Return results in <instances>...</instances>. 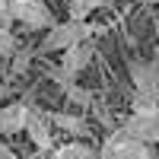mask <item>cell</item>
<instances>
[{
	"mask_svg": "<svg viewBox=\"0 0 159 159\" xmlns=\"http://www.w3.org/2000/svg\"><path fill=\"white\" fill-rule=\"evenodd\" d=\"M99 156H105V159H156V143H147L134 134H127L124 127H118L105 137V143L99 147Z\"/></svg>",
	"mask_w": 159,
	"mask_h": 159,
	"instance_id": "1",
	"label": "cell"
},
{
	"mask_svg": "<svg viewBox=\"0 0 159 159\" xmlns=\"http://www.w3.org/2000/svg\"><path fill=\"white\" fill-rule=\"evenodd\" d=\"M92 35V25L86 22V19H64V22H54L51 29L45 32V38H42V51L45 54H61V51H67L70 45H76V42H86V38Z\"/></svg>",
	"mask_w": 159,
	"mask_h": 159,
	"instance_id": "2",
	"label": "cell"
},
{
	"mask_svg": "<svg viewBox=\"0 0 159 159\" xmlns=\"http://www.w3.org/2000/svg\"><path fill=\"white\" fill-rule=\"evenodd\" d=\"M61 54H64V57H61V67L51 73V76H54L57 86L64 89L67 83H73V80L89 67V61H92V42H89V38H86V42H76V45H70L67 51H61Z\"/></svg>",
	"mask_w": 159,
	"mask_h": 159,
	"instance_id": "3",
	"label": "cell"
},
{
	"mask_svg": "<svg viewBox=\"0 0 159 159\" xmlns=\"http://www.w3.org/2000/svg\"><path fill=\"white\" fill-rule=\"evenodd\" d=\"M13 16H16V22H22L25 29H35V32H48L57 22L48 0H13Z\"/></svg>",
	"mask_w": 159,
	"mask_h": 159,
	"instance_id": "4",
	"label": "cell"
},
{
	"mask_svg": "<svg viewBox=\"0 0 159 159\" xmlns=\"http://www.w3.org/2000/svg\"><path fill=\"white\" fill-rule=\"evenodd\" d=\"M51 118L42 111V108H32L29 111V121H25V134L29 140L38 147V153H51L54 150V130H51Z\"/></svg>",
	"mask_w": 159,
	"mask_h": 159,
	"instance_id": "5",
	"label": "cell"
},
{
	"mask_svg": "<svg viewBox=\"0 0 159 159\" xmlns=\"http://www.w3.org/2000/svg\"><path fill=\"white\" fill-rule=\"evenodd\" d=\"M29 111H32V105L25 102V99L7 102L3 108H0V137L22 134V130H25V121H29Z\"/></svg>",
	"mask_w": 159,
	"mask_h": 159,
	"instance_id": "6",
	"label": "cell"
},
{
	"mask_svg": "<svg viewBox=\"0 0 159 159\" xmlns=\"http://www.w3.org/2000/svg\"><path fill=\"white\" fill-rule=\"evenodd\" d=\"M127 73H130L134 89H159V51L153 57H147V61L134 57L127 64Z\"/></svg>",
	"mask_w": 159,
	"mask_h": 159,
	"instance_id": "7",
	"label": "cell"
},
{
	"mask_svg": "<svg viewBox=\"0 0 159 159\" xmlns=\"http://www.w3.org/2000/svg\"><path fill=\"white\" fill-rule=\"evenodd\" d=\"M121 127L127 130V134H134L140 140H147V143H159V115H140V111H130Z\"/></svg>",
	"mask_w": 159,
	"mask_h": 159,
	"instance_id": "8",
	"label": "cell"
},
{
	"mask_svg": "<svg viewBox=\"0 0 159 159\" xmlns=\"http://www.w3.org/2000/svg\"><path fill=\"white\" fill-rule=\"evenodd\" d=\"M51 124H54L57 130H64V134H73V137H83L89 124H86V118H80V115H70V111H51Z\"/></svg>",
	"mask_w": 159,
	"mask_h": 159,
	"instance_id": "9",
	"label": "cell"
},
{
	"mask_svg": "<svg viewBox=\"0 0 159 159\" xmlns=\"http://www.w3.org/2000/svg\"><path fill=\"white\" fill-rule=\"evenodd\" d=\"M130 108L140 115H159V89H134Z\"/></svg>",
	"mask_w": 159,
	"mask_h": 159,
	"instance_id": "10",
	"label": "cell"
},
{
	"mask_svg": "<svg viewBox=\"0 0 159 159\" xmlns=\"http://www.w3.org/2000/svg\"><path fill=\"white\" fill-rule=\"evenodd\" d=\"M51 153H54L57 159H76V156H96L99 150L89 147V143H76V140H70V143H61V147H54Z\"/></svg>",
	"mask_w": 159,
	"mask_h": 159,
	"instance_id": "11",
	"label": "cell"
},
{
	"mask_svg": "<svg viewBox=\"0 0 159 159\" xmlns=\"http://www.w3.org/2000/svg\"><path fill=\"white\" fill-rule=\"evenodd\" d=\"M105 7H115V0H70V16L86 19L92 10H105Z\"/></svg>",
	"mask_w": 159,
	"mask_h": 159,
	"instance_id": "12",
	"label": "cell"
},
{
	"mask_svg": "<svg viewBox=\"0 0 159 159\" xmlns=\"http://www.w3.org/2000/svg\"><path fill=\"white\" fill-rule=\"evenodd\" d=\"M32 57H35V51H32V48H16V51H13V64H10V83H13L16 76H22L25 70H29Z\"/></svg>",
	"mask_w": 159,
	"mask_h": 159,
	"instance_id": "13",
	"label": "cell"
},
{
	"mask_svg": "<svg viewBox=\"0 0 159 159\" xmlns=\"http://www.w3.org/2000/svg\"><path fill=\"white\" fill-rule=\"evenodd\" d=\"M16 16H13V0H0V25H13Z\"/></svg>",
	"mask_w": 159,
	"mask_h": 159,
	"instance_id": "14",
	"label": "cell"
},
{
	"mask_svg": "<svg viewBox=\"0 0 159 159\" xmlns=\"http://www.w3.org/2000/svg\"><path fill=\"white\" fill-rule=\"evenodd\" d=\"M10 96H13V86L10 83H0V102H7Z\"/></svg>",
	"mask_w": 159,
	"mask_h": 159,
	"instance_id": "15",
	"label": "cell"
},
{
	"mask_svg": "<svg viewBox=\"0 0 159 159\" xmlns=\"http://www.w3.org/2000/svg\"><path fill=\"white\" fill-rule=\"evenodd\" d=\"M156 32H159V19H156Z\"/></svg>",
	"mask_w": 159,
	"mask_h": 159,
	"instance_id": "16",
	"label": "cell"
},
{
	"mask_svg": "<svg viewBox=\"0 0 159 159\" xmlns=\"http://www.w3.org/2000/svg\"><path fill=\"white\" fill-rule=\"evenodd\" d=\"M0 64H3V54H0Z\"/></svg>",
	"mask_w": 159,
	"mask_h": 159,
	"instance_id": "17",
	"label": "cell"
}]
</instances>
